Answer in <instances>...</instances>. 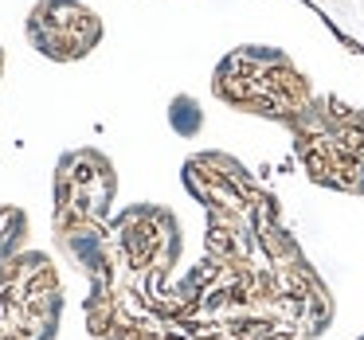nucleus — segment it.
<instances>
[{
	"label": "nucleus",
	"mask_w": 364,
	"mask_h": 340,
	"mask_svg": "<svg viewBox=\"0 0 364 340\" xmlns=\"http://www.w3.org/2000/svg\"><path fill=\"white\" fill-rule=\"evenodd\" d=\"M181 258V223L168 207L134 204L106 231L102 254L87 270V329L95 340H188L176 324V290H168Z\"/></svg>",
	"instance_id": "obj_1"
},
{
	"label": "nucleus",
	"mask_w": 364,
	"mask_h": 340,
	"mask_svg": "<svg viewBox=\"0 0 364 340\" xmlns=\"http://www.w3.org/2000/svg\"><path fill=\"white\" fill-rule=\"evenodd\" d=\"M118 172L110 157L98 149H71L55 165V246L79 274L95 266L102 254L106 231L114 219Z\"/></svg>",
	"instance_id": "obj_2"
},
{
	"label": "nucleus",
	"mask_w": 364,
	"mask_h": 340,
	"mask_svg": "<svg viewBox=\"0 0 364 340\" xmlns=\"http://www.w3.org/2000/svg\"><path fill=\"white\" fill-rule=\"evenodd\" d=\"M212 94L231 110L274 118L282 126H290L314 102V87L290 63V55H282L278 48H259V43L223 55V63L212 75Z\"/></svg>",
	"instance_id": "obj_3"
},
{
	"label": "nucleus",
	"mask_w": 364,
	"mask_h": 340,
	"mask_svg": "<svg viewBox=\"0 0 364 340\" xmlns=\"http://www.w3.org/2000/svg\"><path fill=\"white\" fill-rule=\"evenodd\" d=\"M286 129L309 180L364 196V110L337 98H314Z\"/></svg>",
	"instance_id": "obj_4"
},
{
	"label": "nucleus",
	"mask_w": 364,
	"mask_h": 340,
	"mask_svg": "<svg viewBox=\"0 0 364 340\" xmlns=\"http://www.w3.org/2000/svg\"><path fill=\"white\" fill-rule=\"evenodd\" d=\"M63 282L43 251L0 258V340H55Z\"/></svg>",
	"instance_id": "obj_5"
},
{
	"label": "nucleus",
	"mask_w": 364,
	"mask_h": 340,
	"mask_svg": "<svg viewBox=\"0 0 364 340\" xmlns=\"http://www.w3.org/2000/svg\"><path fill=\"white\" fill-rule=\"evenodd\" d=\"M28 43L51 63H79L102 43V20L82 0H40L28 12Z\"/></svg>",
	"instance_id": "obj_6"
},
{
	"label": "nucleus",
	"mask_w": 364,
	"mask_h": 340,
	"mask_svg": "<svg viewBox=\"0 0 364 340\" xmlns=\"http://www.w3.org/2000/svg\"><path fill=\"white\" fill-rule=\"evenodd\" d=\"M184 188L204 204L208 215H259L267 192L228 153H196L184 160Z\"/></svg>",
	"instance_id": "obj_7"
},
{
	"label": "nucleus",
	"mask_w": 364,
	"mask_h": 340,
	"mask_svg": "<svg viewBox=\"0 0 364 340\" xmlns=\"http://www.w3.org/2000/svg\"><path fill=\"white\" fill-rule=\"evenodd\" d=\"M28 251V215L12 204H0V258Z\"/></svg>",
	"instance_id": "obj_8"
},
{
	"label": "nucleus",
	"mask_w": 364,
	"mask_h": 340,
	"mask_svg": "<svg viewBox=\"0 0 364 340\" xmlns=\"http://www.w3.org/2000/svg\"><path fill=\"white\" fill-rule=\"evenodd\" d=\"M173 126L181 129V133H196L200 129V110L192 98H176L173 102Z\"/></svg>",
	"instance_id": "obj_9"
},
{
	"label": "nucleus",
	"mask_w": 364,
	"mask_h": 340,
	"mask_svg": "<svg viewBox=\"0 0 364 340\" xmlns=\"http://www.w3.org/2000/svg\"><path fill=\"white\" fill-rule=\"evenodd\" d=\"M0 75H4V51H0Z\"/></svg>",
	"instance_id": "obj_10"
}]
</instances>
